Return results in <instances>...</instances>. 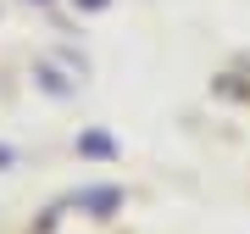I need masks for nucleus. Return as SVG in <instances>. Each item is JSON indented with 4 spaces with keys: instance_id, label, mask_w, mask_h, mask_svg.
Segmentation results:
<instances>
[]
</instances>
